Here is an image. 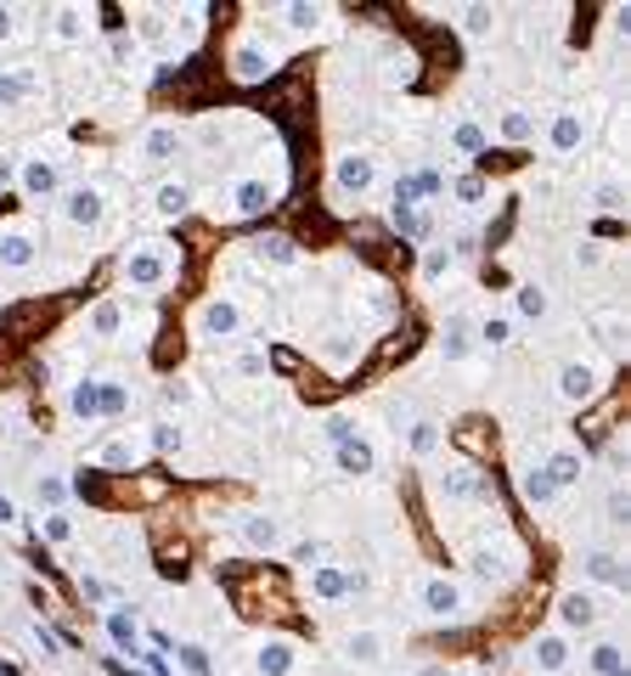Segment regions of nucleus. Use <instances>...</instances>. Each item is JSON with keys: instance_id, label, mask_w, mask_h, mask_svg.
<instances>
[{"instance_id": "1", "label": "nucleus", "mask_w": 631, "mask_h": 676, "mask_svg": "<svg viewBox=\"0 0 631 676\" xmlns=\"http://www.w3.org/2000/svg\"><path fill=\"white\" fill-rule=\"evenodd\" d=\"M428 603H435V608H451V603H457V587H428Z\"/></svg>"}]
</instances>
